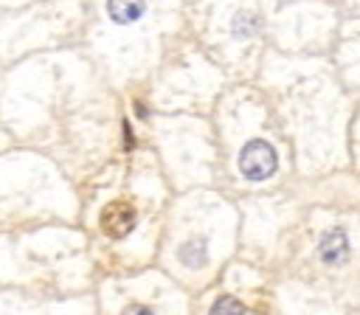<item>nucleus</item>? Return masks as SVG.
<instances>
[{"mask_svg":"<svg viewBox=\"0 0 360 315\" xmlns=\"http://www.w3.org/2000/svg\"><path fill=\"white\" fill-rule=\"evenodd\" d=\"M278 166L276 149L267 141H248L239 152V172L248 180H267Z\"/></svg>","mask_w":360,"mask_h":315,"instance_id":"nucleus-1","label":"nucleus"},{"mask_svg":"<svg viewBox=\"0 0 360 315\" xmlns=\"http://www.w3.org/2000/svg\"><path fill=\"white\" fill-rule=\"evenodd\" d=\"M98 222H101L104 236H110V239H124V236L135 228L138 214H135L132 202H127V200H112L110 205H104Z\"/></svg>","mask_w":360,"mask_h":315,"instance_id":"nucleus-2","label":"nucleus"},{"mask_svg":"<svg viewBox=\"0 0 360 315\" xmlns=\"http://www.w3.org/2000/svg\"><path fill=\"white\" fill-rule=\"evenodd\" d=\"M321 259L326 262V264H340L343 259H346V253H349V239H346V231L343 228H335V231H329L323 239H321Z\"/></svg>","mask_w":360,"mask_h":315,"instance_id":"nucleus-3","label":"nucleus"},{"mask_svg":"<svg viewBox=\"0 0 360 315\" xmlns=\"http://www.w3.org/2000/svg\"><path fill=\"white\" fill-rule=\"evenodd\" d=\"M143 0H107V14L112 22L118 25H127V22H135L141 14H143Z\"/></svg>","mask_w":360,"mask_h":315,"instance_id":"nucleus-4","label":"nucleus"},{"mask_svg":"<svg viewBox=\"0 0 360 315\" xmlns=\"http://www.w3.org/2000/svg\"><path fill=\"white\" fill-rule=\"evenodd\" d=\"M177 259H180L186 267L197 270V267H202V264L208 262V248H205L202 239H186V242L177 248Z\"/></svg>","mask_w":360,"mask_h":315,"instance_id":"nucleus-5","label":"nucleus"},{"mask_svg":"<svg viewBox=\"0 0 360 315\" xmlns=\"http://www.w3.org/2000/svg\"><path fill=\"white\" fill-rule=\"evenodd\" d=\"M211 315H245V307H242L236 298L222 295V298H217V301H214Z\"/></svg>","mask_w":360,"mask_h":315,"instance_id":"nucleus-6","label":"nucleus"},{"mask_svg":"<svg viewBox=\"0 0 360 315\" xmlns=\"http://www.w3.org/2000/svg\"><path fill=\"white\" fill-rule=\"evenodd\" d=\"M256 25H259V20H256V14H236V20H233V34L236 37H250L253 31H256Z\"/></svg>","mask_w":360,"mask_h":315,"instance_id":"nucleus-7","label":"nucleus"},{"mask_svg":"<svg viewBox=\"0 0 360 315\" xmlns=\"http://www.w3.org/2000/svg\"><path fill=\"white\" fill-rule=\"evenodd\" d=\"M121 315H155V312H152L146 304H129V307H127Z\"/></svg>","mask_w":360,"mask_h":315,"instance_id":"nucleus-8","label":"nucleus"}]
</instances>
